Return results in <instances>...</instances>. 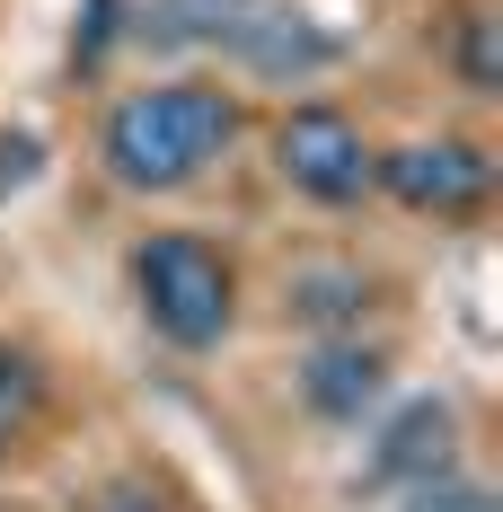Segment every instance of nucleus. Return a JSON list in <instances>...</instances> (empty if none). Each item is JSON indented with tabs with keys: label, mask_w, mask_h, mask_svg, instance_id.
Instances as JSON below:
<instances>
[{
	"label": "nucleus",
	"mask_w": 503,
	"mask_h": 512,
	"mask_svg": "<svg viewBox=\"0 0 503 512\" xmlns=\"http://www.w3.org/2000/svg\"><path fill=\"white\" fill-rule=\"evenodd\" d=\"M239 9H248V0H177V18H195V36H221Z\"/></svg>",
	"instance_id": "ddd939ff"
},
{
	"label": "nucleus",
	"mask_w": 503,
	"mask_h": 512,
	"mask_svg": "<svg viewBox=\"0 0 503 512\" xmlns=\"http://www.w3.org/2000/svg\"><path fill=\"white\" fill-rule=\"evenodd\" d=\"M36 177H45V133L9 124V133H0V204H9V195H27Z\"/></svg>",
	"instance_id": "9d476101"
},
{
	"label": "nucleus",
	"mask_w": 503,
	"mask_h": 512,
	"mask_svg": "<svg viewBox=\"0 0 503 512\" xmlns=\"http://www.w3.org/2000/svg\"><path fill=\"white\" fill-rule=\"evenodd\" d=\"M371 486H433V477H451L459 468V407L451 398H398V407L380 415V433H371Z\"/></svg>",
	"instance_id": "423d86ee"
},
{
	"label": "nucleus",
	"mask_w": 503,
	"mask_h": 512,
	"mask_svg": "<svg viewBox=\"0 0 503 512\" xmlns=\"http://www.w3.org/2000/svg\"><path fill=\"white\" fill-rule=\"evenodd\" d=\"M133 309L159 345L212 354L239 327V265L212 248L203 230H151L133 248Z\"/></svg>",
	"instance_id": "f03ea898"
},
{
	"label": "nucleus",
	"mask_w": 503,
	"mask_h": 512,
	"mask_svg": "<svg viewBox=\"0 0 503 512\" xmlns=\"http://www.w3.org/2000/svg\"><path fill=\"white\" fill-rule=\"evenodd\" d=\"M362 309H371V283L353 265H301L283 283V318H301L309 336H362Z\"/></svg>",
	"instance_id": "6e6552de"
},
{
	"label": "nucleus",
	"mask_w": 503,
	"mask_h": 512,
	"mask_svg": "<svg viewBox=\"0 0 503 512\" xmlns=\"http://www.w3.org/2000/svg\"><path fill=\"white\" fill-rule=\"evenodd\" d=\"M371 195H389L406 212H433V221H477V212L495 204V151L486 142H459V133L398 142V151L371 159Z\"/></svg>",
	"instance_id": "20e7f679"
},
{
	"label": "nucleus",
	"mask_w": 503,
	"mask_h": 512,
	"mask_svg": "<svg viewBox=\"0 0 503 512\" xmlns=\"http://www.w3.org/2000/svg\"><path fill=\"white\" fill-rule=\"evenodd\" d=\"M9 451H18V415H0V460H9Z\"/></svg>",
	"instance_id": "4468645a"
},
{
	"label": "nucleus",
	"mask_w": 503,
	"mask_h": 512,
	"mask_svg": "<svg viewBox=\"0 0 503 512\" xmlns=\"http://www.w3.org/2000/svg\"><path fill=\"white\" fill-rule=\"evenodd\" d=\"M36 398H45V371H36V354H18V345H0V415H36Z\"/></svg>",
	"instance_id": "9b49d317"
},
{
	"label": "nucleus",
	"mask_w": 503,
	"mask_h": 512,
	"mask_svg": "<svg viewBox=\"0 0 503 512\" xmlns=\"http://www.w3.org/2000/svg\"><path fill=\"white\" fill-rule=\"evenodd\" d=\"M89 512H186V504H177V495H159L151 477H115V486H106Z\"/></svg>",
	"instance_id": "f8f14e48"
},
{
	"label": "nucleus",
	"mask_w": 503,
	"mask_h": 512,
	"mask_svg": "<svg viewBox=\"0 0 503 512\" xmlns=\"http://www.w3.org/2000/svg\"><path fill=\"white\" fill-rule=\"evenodd\" d=\"M239 142V98L212 80H151L124 89L98 124V159L124 195H186L195 177H212Z\"/></svg>",
	"instance_id": "f257e3e1"
},
{
	"label": "nucleus",
	"mask_w": 503,
	"mask_h": 512,
	"mask_svg": "<svg viewBox=\"0 0 503 512\" xmlns=\"http://www.w3.org/2000/svg\"><path fill=\"white\" fill-rule=\"evenodd\" d=\"M212 45L230 53L239 71H256V80H292V89L345 62V45H336V36H327L309 9H274V0H248V9H239V18L212 36Z\"/></svg>",
	"instance_id": "39448f33"
},
{
	"label": "nucleus",
	"mask_w": 503,
	"mask_h": 512,
	"mask_svg": "<svg viewBox=\"0 0 503 512\" xmlns=\"http://www.w3.org/2000/svg\"><path fill=\"white\" fill-rule=\"evenodd\" d=\"M389 345H362V336H309L301 371H292V389H301V407L318 424H362V415H380L389 398Z\"/></svg>",
	"instance_id": "0eeeda50"
},
{
	"label": "nucleus",
	"mask_w": 503,
	"mask_h": 512,
	"mask_svg": "<svg viewBox=\"0 0 503 512\" xmlns=\"http://www.w3.org/2000/svg\"><path fill=\"white\" fill-rule=\"evenodd\" d=\"M371 142H362V124H353L345 106H283L274 115V177L318 212H345L371 195Z\"/></svg>",
	"instance_id": "7ed1b4c3"
},
{
	"label": "nucleus",
	"mask_w": 503,
	"mask_h": 512,
	"mask_svg": "<svg viewBox=\"0 0 503 512\" xmlns=\"http://www.w3.org/2000/svg\"><path fill=\"white\" fill-rule=\"evenodd\" d=\"M451 71L468 98H503V18L486 9V0H468L451 27Z\"/></svg>",
	"instance_id": "1a4fd4ad"
}]
</instances>
